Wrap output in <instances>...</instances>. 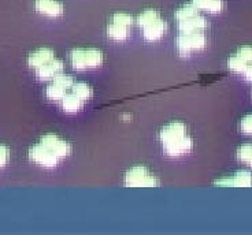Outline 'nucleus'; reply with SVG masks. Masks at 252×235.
Returning <instances> with one entry per match:
<instances>
[{
	"instance_id": "nucleus-25",
	"label": "nucleus",
	"mask_w": 252,
	"mask_h": 235,
	"mask_svg": "<svg viewBox=\"0 0 252 235\" xmlns=\"http://www.w3.org/2000/svg\"><path fill=\"white\" fill-rule=\"evenodd\" d=\"M113 22L114 24H118V25L130 27L133 25V18L132 15H129V14L126 13H117L113 17Z\"/></svg>"
},
{
	"instance_id": "nucleus-16",
	"label": "nucleus",
	"mask_w": 252,
	"mask_h": 235,
	"mask_svg": "<svg viewBox=\"0 0 252 235\" xmlns=\"http://www.w3.org/2000/svg\"><path fill=\"white\" fill-rule=\"evenodd\" d=\"M70 62H71V67L74 70H85L87 67V59H85V51L76 48L70 53Z\"/></svg>"
},
{
	"instance_id": "nucleus-24",
	"label": "nucleus",
	"mask_w": 252,
	"mask_h": 235,
	"mask_svg": "<svg viewBox=\"0 0 252 235\" xmlns=\"http://www.w3.org/2000/svg\"><path fill=\"white\" fill-rule=\"evenodd\" d=\"M237 159L241 161V163H246L248 164V161L251 160L252 157V144H243L237 149Z\"/></svg>"
},
{
	"instance_id": "nucleus-19",
	"label": "nucleus",
	"mask_w": 252,
	"mask_h": 235,
	"mask_svg": "<svg viewBox=\"0 0 252 235\" xmlns=\"http://www.w3.org/2000/svg\"><path fill=\"white\" fill-rule=\"evenodd\" d=\"M71 90H73V93L74 95H77L81 100H84V102H87V100H89L92 96H94V89L89 86L88 83H84V82H78V83H74L73 85V88H71Z\"/></svg>"
},
{
	"instance_id": "nucleus-7",
	"label": "nucleus",
	"mask_w": 252,
	"mask_h": 235,
	"mask_svg": "<svg viewBox=\"0 0 252 235\" xmlns=\"http://www.w3.org/2000/svg\"><path fill=\"white\" fill-rule=\"evenodd\" d=\"M184 135H187L185 125L181 122H173V123H169L162 127V130L159 133V140L163 145H166V144H170L173 141L181 138Z\"/></svg>"
},
{
	"instance_id": "nucleus-1",
	"label": "nucleus",
	"mask_w": 252,
	"mask_h": 235,
	"mask_svg": "<svg viewBox=\"0 0 252 235\" xmlns=\"http://www.w3.org/2000/svg\"><path fill=\"white\" fill-rule=\"evenodd\" d=\"M176 44L181 56H189L192 52L204 50L207 45V38L203 32L181 33L177 37Z\"/></svg>"
},
{
	"instance_id": "nucleus-23",
	"label": "nucleus",
	"mask_w": 252,
	"mask_h": 235,
	"mask_svg": "<svg viewBox=\"0 0 252 235\" xmlns=\"http://www.w3.org/2000/svg\"><path fill=\"white\" fill-rule=\"evenodd\" d=\"M54 83L58 85V86H61L64 90L70 89V88H73V85H74V79H73V77L69 76V74H64V73H59L58 76L54 77Z\"/></svg>"
},
{
	"instance_id": "nucleus-12",
	"label": "nucleus",
	"mask_w": 252,
	"mask_h": 235,
	"mask_svg": "<svg viewBox=\"0 0 252 235\" xmlns=\"http://www.w3.org/2000/svg\"><path fill=\"white\" fill-rule=\"evenodd\" d=\"M59 73H63V62L57 57L44 66L36 69V76L40 79H54V77L58 76Z\"/></svg>"
},
{
	"instance_id": "nucleus-10",
	"label": "nucleus",
	"mask_w": 252,
	"mask_h": 235,
	"mask_svg": "<svg viewBox=\"0 0 252 235\" xmlns=\"http://www.w3.org/2000/svg\"><path fill=\"white\" fill-rule=\"evenodd\" d=\"M208 26V21L203 15L197 14L195 17L184 19L178 22V29L181 33H192V32H203Z\"/></svg>"
},
{
	"instance_id": "nucleus-27",
	"label": "nucleus",
	"mask_w": 252,
	"mask_h": 235,
	"mask_svg": "<svg viewBox=\"0 0 252 235\" xmlns=\"http://www.w3.org/2000/svg\"><path fill=\"white\" fill-rule=\"evenodd\" d=\"M10 161V149L4 144H0V168L8 164Z\"/></svg>"
},
{
	"instance_id": "nucleus-26",
	"label": "nucleus",
	"mask_w": 252,
	"mask_h": 235,
	"mask_svg": "<svg viewBox=\"0 0 252 235\" xmlns=\"http://www.w3.org/2000/svg\"><path fill=\"white\" fill-rule=\"evenodd\" d=\"M240 130L244 134H252V114L246 115L240 122Z\"/></svg>"
},
{
	"instance_id": "nucleus-4",
	"label": "nucleus",
	"mask_w": 252,
	"mask_h": 235,
	"mask_svg": "<svg viewBox=\"0 0 252 235\" xmlns=\"http://www.w3.org/2000/svg\"><path fill=\"white\" fill-rule=\"evenodd\" d=\"M40 142L45 145L51 152L54 155H57L59 159H63V157H67L71 153V145H70L67 141L59 138L57 134L48 133L41 137Z\"/></svg>"
},
{
	"instance_id": "nucleus-22",
	"label": "nucleus",
	"mask_w": 252,
	"mask_h": 235,
	"mask_svg": "<svg viewBox=\"0 0 252 235\" xmlns=\"http://www.w3.org/2000/svg\"><path fill=\"white\" fill-rule=\"evenodd\" d=\"M66 95V90L61 88V86H58L55 83H52L50 86H47V89H45V96L50 99V100H54V102H59V100H62L63 97Z\"/></svg>"
},
{
	"instance_id": "nucleus-29",
	"label": "nucleus",
	"mask_w": 252,
	"mask_h": 235,
	"mask_svg": "<svg viewBox=\"0 0 252 235\" xmlns=\"http://www.w3.org/2000/svg\"><path fill=\"white\" fill-rule=\"evenodd\" d=\"M243 76L246 77L247 81H250V82H252V63L248 64V67H247L246 71L243 73Z\"/></svg>"
},
{
	"instance_id": "nucleus-5",
	"label": "nucleus",
	"mask_w": 252,
	"mask_h": 235,
	"mask_svg": "<svg viewBox=\"0 0 252 235\" xmlns=\"http://www.w3.org/2000/svg\"><path fill=\"white\" fill-rule=\"evenodd\" d=\"M192 148H193V141L189 135H184V137L173 141L170 144L163 145L164 152L170 157H180L183 155H187L192 151Z\"/></svg>"
},
{
	"instance_id": "nucleus-14",
	"label": "nucleus",
	"mask_w": 252,
	"mask_h": 235,
	"mask_svg": "<svg viewBox=\"0 0 252 235\" xmlns=\"http://www.w3.org/2000/svg\"><path fill=\"white\" fill-rule=\"evenodd\" d=\"M62 108L64 112H69V114H76L78 111H81L84 107V100H81L80 97L74 93H69V95H64L62 100Z\"/></svg>"
},
{
	"instance_id": "nucleus-20",
	"label": "nucleus",
	"mask_w": 252,
	"mask_h": 235,
	"mask_svg": "<svg viewBox=\"0 0 252 235\" xmlns=\"http://www.w3.org/2000/svg\"><path fill=\"white\" fill-rule=\"evenodd\" d=\"M158 18H160V17H159V13H158L157 10L150 8V10H144L143 13L139 14V17H137V24H139V26H141V29H143V27H145L147 25L152 24L154 21H157Z\"/></svg>"
},
{
	"instance_id": "nucleus-11",
	"label": "nucleus",
	"mask_w": 252,
	"mask_h": 235,
	"mask_svg": "<svg viewBox=\"0 0 252 235\" xmlns=\"http://www.w3.org/2000/svg\"><path fill=\"white\" fill-rule=\"evenodd\" d=\"M52 59H55V52L50 48H40L37 51L32 52L28 56V64L33 69H38L51 62Z\"/></svg>"
},
{
	"instance_id": "nucleus-18",
	"label": "nucleus",
	"mask_w": 252,
	"mask_h": 235,
	"mask_svg": "<svg viewBox=\"0 0 252 235\" xmlns=\"http://www.w3.org/2000/svg\"><path fill=\"white\" fill-rule=\"evenodd\" d=\"M248 64L250 63L247 60H244L241 56H239L237 53L227 59V67H229V70L234 71V73H240V74H243L246 71Z\"/></svg>"
},
{
	"instance_id": "nucleus-2",
	"label": "nucleus",
	"mask_w": 252,
	"mask_h": 235,
	"mask_svg": "<svg viewBox=\"0 0 252 235\" xmlns=\"http://www.w3.org/2000/svg\"><path fill=\"white\" fill-rule=\"evenodd\" d=\"M125 184L127 187H157L158 179L150 174L145 167H133L125 175Z\"/></svg>"
},
{
	"instance_id": "nucleus-9",
	"label": "nucleus",
	"mask_w": 252,
	"mask_h": 235,
	"mask_svg": "<svg viewBox=\"0 0 252 235\" xmlns=\"http://www.w3.org/2000/svg\"><path fill=\"white\" fill-rule=\"evenodd\" d=\"M166 32H167V22L162 18H158L152 24L143 27V37L147 41H158L163 37Z\"/></svg>"
},
{
	"instance_id": "nucleus-15",
	"label": "nucleus",
	"mask_w": 252,
	"mask_h": 235,
	"mask_svg": "<svg viewBox=\"0 0 252 235\" xmlns=\"http://www.w3.org/2000/svg\"><path fill=\"white\" fill-rule=\"evenodd\" d=\"M107 34L108 37L115 41H125L126 38L129 37V27L113 22L111 25L107 26Z\"/></svg>"
},
{
	"instance_id": "nucleus-21",
	"label": "nucleus",
	"mask_w": 252,
	"mask_h": 235,
	"mask_svg": "<svg viewBox=\"0 0 252 235\" xmlns=\"http://www.w3.org/2000/svg\"><path fill=\"white\" fill-rule=\"evenodd\" d=\"M199 14V10L196 8L192 3L189 4H184L183 7H180L176 11V19L180 22V21H184V19L190 18V17H195Z\"/></svg>"
},
{
	"instance_id": "nucleus-13",
	"label": "nucleus",
	"mask_w": 252,
	"mask_h": 235,
	"mask_svg": "<svg viewBox=\"0 0 252 235\" xmlns=\"http://www.w3.org/2000/svg\"><path fill=\"white\" fill-rule=\"evenodd\" d=\"M199 11L218 14L223 10V0H192L190 1Z\"/></svg>"
},
{
	"instance_id": "nucleus-8",
	"label": "nucleus",
	"mask_w": 252,
	"mask_h": 235,
	"mask_svg": "<svg viewBox=\"0 0 252 235\" xmlns=\"http://www.w3.org/2000/svg\"><path fill=\"white\" fill-rule=\"evenodd\" d=\"M34 7L38 13L51 18H57L63 14V4L59 0H36Z\"/></svg>"
},
{
	"instance_id": "nucleus-28",
	"label": "nucleus",
	"mask_w": 252,
	"mask_h": 235,
	"mask_svg": "<svg viewBox=\"0 0 252 235\" xmlns=\"http://www.w3.org/2000/svg\"><path fill=\"white\" fill-rule=\"evenodd\" d=\"M237 55L241 56L244 60H247L248 63H252V47L251 45H244V47H240Z\"/></svg>"
},
{
	"instance_id": "nucleus-6",
	"label": "nucleus",
	"mask_w": 252,
	"mask_h": 235,
	"mask_svg": "<svg viewBox=\"0 0 252 235\" xmlns=\"http://www.w3.org/2000/svg\"><path fill=\"white\" fill-rule=\"evenodd\" d=\"M217 186L222 187H250L252 186V174L250 171H237L232 177L220 178L215 182Z\"/></svg>"
},
{
	"instance_id": "nucleus-30",
	"label": "nucleus",
	"mask_w": 252,
	"mask_h": 235,
	"mask_svg": "<svg viewBox=\"0 0 252 235\" xmlns=\"http://www.w3.org/2000/svg\"><path fill=\"white\" fill-rule=\"evenodd\" d=\"M248 165H250V167H251V168H252V157H251V160L248 161Z\"/></svg>"
},
{
	"instance_id": "nucleus-3",
	"label": "nucleus",
	"mask_w": 252,
	"mask_h": 235,
	"mask_svg": "<svg viewBox=\"0 0 252 235\" xmlns=\"http://www.w3.org/2000/svg\"><path fill=\"white\" fill-rule=\"evenodd\" d=\"M29 157L32 161H34L36 164L41 165L44 168H54L57 167L59 163V157L57 155L51 152L50 149L45 145H43L41 142H38L36 145H33L29 149Z\"/></svg>"
},
{
	"instance_id": "nucleus-17",
	"label": "nucleus",
	"mask_w": 252,
	"mask_h": 235,
	"mask_svg": "<svg viewBox=\"0 0 252 235\" xmlns=\"http://www.w3.org/2000/svg\"><path fill=\"white\" fill-rule=\"evenodd\" d=\"M85 59H87V67L96 69L103 63V52L99 50H85Z\"/></svg>"
}]
</instances>
